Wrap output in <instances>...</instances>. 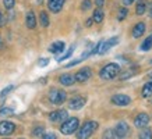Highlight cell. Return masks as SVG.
<instances>
[{
  "mask_svg": "<svg viewBox=\"0 0 152 139\" xmlns=\"http://www.w3.org/2000/svg\"><path fill=\"white\" fill-rule=\"evenodd\" d=\"M63 50H64V42H61V41L53 42L50 46H49V51L53 53V54H60V53H63Z\"/></svg>",
  "mask_w": 152,
  "mask_h": 139,
  "instance_id": "obj_14",
  "label": "cell"
},
{
  "mask_svg": "<svg viewBox=\"0 0 152 139\" xmlns=\"http://www.w3.org/2000/svg\"><path fill=\"white\" fill-rule=\"evenodd\" d=\"M39 20H41L42 27H45V28L49 27V15H48L46 11H42V13L39 14Z\"/></svg>",
  "mask_w": 152,
  "mask_h": 139,
  "instance_id": "obj_22",
  "label": "cell"
},
{
  "mask_svg": "<svg viewBox=\"0 0 152 139\" xmlns=\"http://www.w3.org/2000/svg\"><path fill=\"white\" fill-rule=\"evenodd\" d=\"M135 72H137V70H135V68L126 70V71H123V74L120 75V79H121V81H124V79H127V78H131Z\"/></svg>",
  "mask_w": 152,
  "mask_h": 139,
  "instance_id": "obj_23",
  "label": "cell"
},
{
  "mask_svg": "<svg viewBox=\"0 0 152 139\" xmlns=\"http://www.w3.org/2000/svg\"><path fill=\"white\" fill-rule=\"evenodd\" d=\"M151 97H152V96H151ZM151 103H152V99H151Z\"/></svg>",
  "mask_w": 152,
  "mask_h": 139,
  "instance_id": "obj_43",
  "label": "cell"
},
{
  "mask_svg": "<svg viewBox=\"0 0 152 139\" xmlns=\"http://www.w3.org/2000/svg\"><path fill=\"white\" fill-rule=\"evenodd\" d=\"M149 17L152 18V3H151V6H149Z\"/></svg>",
  "mask_w": 152,
  "mask_h": 139,
  "instance_id": "obj_39",
  "label": "cell"
},
{
  "mask_svg": "<svg viewBox=\"0 0 152 139\" xmlns=\"http://www.w3.org/2000/svg\"><path fill=\"white\" fill-rule=\"evenodd\" d=\"M152 96V81L147 82L142 88V97H151Z\"/></svg>",
  "mask_w": 152,
  "mask_h": 139,
  "instance_id": "obj_20",
  "label": "cell"
},
{
  "mask_svg": "<svg viewBox=\"0 0 152 139\" xmlns=\"http://www.w3.org/2000/svg\"><path fill=\"white\" fill-rule=\"evenodd\" d=\"M103 18H105V14H103V10L102 9H96L95 11H94V15H92L94 22L101 24L102 21H103Z\"/></svg>",
  "mask_w": 152,
  "mask_h": 139,
  "instance_id": "obj_18",
  "label": "cell"
},
{
  "mask_svg": "<svg viewBox=\"0 0 152 139\" xmlns=\"http://www.w3.org/2000/svg\"><path fill=\"white\" fill-rule=\"evenodd\" d=\"M144 32H145V24L144 22L135 24L133 28V38L138 39V38H141L144 35Z\"/></svg>",
  "mask_w": 152,
  "mask_h": 139,
  "instance_id": "obj_17",
  "label": "cell"
},
{
  "mask_svg": "<svg viewBox=\"0 0 152 139\" xmlns=\"http://www.w3.org/2000/svg\"><path fill=\"white\" fill-rule=\"evenodd\" d=\"M20 139H24V138H20Z\"/></svg>",
  "mask_w": 152,
  "mask_h": 139,
  "instance_id": "obj_44",
  "label": "cell"
},
{
  "mask_svg": "<svg viewBox=\"0 0 152 139\" xmlns=\"http://www.w3.org/2000/svg\"><path fill=\"white\" fill-rule=\"evenodd\" d=\"M74 50H75V46H71V47L69 49V50H67V53H66L64 56H61L60 59H57V61H64V60H67L69 57H71V56H73Z\"/></svg>",
  "mask_w": 152,
  "mask_h": 139,
  "instance_id": "obj_28",
  "label": "cell"
},
{
  "mask_svg": "<svg viewBox=\"0 0 152 139\" xmlns=\"http://www.w3.org/2000/svg\"><path fill=\"white\" fill-rule=\"evenodd\" d=\"M148 77H149V79H151V81H152V72H151V74H149V75H148Z\"/></svg>",
  "mask_w": 152,
  "mask_h": 139,
  "instance_id": "obj_41",
  "label": "cell"
},
{
  "mask_svg": "<svg viewBox=\"0 0 152 139\" xmlns=\"http://www.w3.org/2000/svg\"><path fill=\"white\" fill-rule=\"evenodd\" d=\"M25 24H27L28 29H35V27H37V17H35V13H34V11H28L27 13Z\"/></svg>",
  "mask_w": 152,
  "mask_h": 139,
  "instance_id": "obj_15",
  "label": "cell"
},
{
  "mask_svg": "<svg viewBox=\"0 0 152 139\" xmlns=\"http://www.w3.org/2000/svg\"><path fill=\"white\" fill-rule=\"evenodd\" d=\"M15 131V124L10 121H1L0 122V135L1 136H10Z\"/></svg>",
  "mask_w": 152,
  "mask_h": 139,
  "instance_id": "obj_9",
  "label": "cell"
},
{
  "mask_svg": "<svg viewBox=\"0 0 152 139\" xmlns=\"http://www.w3.org/2000/svg\"><path fill=\"white\" fill-rule=\"evenodd\" d=\"M98 128V122L96 121H85L81 128L77 130V138L78 139H88L91 135L96 131Z\"/></svg>",
  "mask_w": 152,
  "mask_h": 139,
  "instance_id": "obj_2",
  "label": "cell"
},
{
  "mask_svg": "<svg viewBox=\"0 0 152 139\" xmlns=\"http://www.w3.org/2000/svg\"><path fill=\"white\" fill-rule=\"evenodd\" d=\"M91 7H92V3H91V0H84L83 3H81V9H83L84 11L89 10Z\"/></svg>",
  "mask_w": 152,
  "mask_h": 139,
  "instance_id": "obj_30",
  "label": "cell"
},
{
  "mask_svg": "<svg viewBox=\"0 0 152 139\" xmlns=\"http://www.w3.org/2000/svg\"><path fill=\"white\" fill-rule=\"evenodd\" d=\"M64 1L66 0H48V7H49L52 13L57 14L61 11L63 6H64Z\"/></svg>",
  "mask_w": 152,
  "mask_h": 139,
  "instance_id": "obj_13",
  "label": "cell"
},
{
  "mask_svg": "<svg viewBox=\"0 0 152 139\" xmlns=\"http://www.w3.org/2000/svg\"><path fill=\"white\" fill-rule=\"evenodd\" d=\"M3 47V42H1V38H0V49Z\"/></svg>",
  "mask_w": 152,
  "mask_h": 139,
  "instance_id": "obj_40",
  "label": "cell"
},
{
  "mask_svg": "<svg viewBox=\"0 0 152 139\" xmlns=\"http://www.w3.org/2000/svg\"><path fill=\"white\" fill-rule=\"evenodd\" d=\"M121 1H123V4H124V6H131L135 0H121Z\"/></svg>",
  "mask_w": 152,
  "mask_h": 139,
  "instance_id": "obj_36",
  "label": "cell"
},
{
  "mask_svg": "<svg viewBox=\"0 0 152 139\" xmlns=\"http://www.w3.org/2000/svg\"><path fill=\"white\" fill-rule=\"evenodd\" d=\"M149 64H151V65H152V60H151V61H149Z\"/></svg>",
  "mask_w": 152,
  "mask_h": 139,
  "instance_id": "obj_42",
  "label": "cell"
},
{
  "mask_svg": "<svg viewBox=\"0 0 152 139\" xmlns=\"http://www.w3.org/2000/svg\"><path fill=\"white\" fill-rule=\"evenodd\" d=\"M59 82L61 85H64V86H71L75 82V77L73 74H63V75H60Z\"/></svg>",
  "mask_w": 152,
  "mask_h": 139,
  "instance_id": "obj_16",
  "label": "cell"
},
{
  "mask_svg": "<svg viewBox=\"0 0 152 139\" xmlns=\"http://www.w3.org/2000/svg\"><path fill=\"white\" fill-rule=\"evenodd\" d=\"M14 89H15V86H14V85H9L7 88H4L1 92H0V97H1V99H6V96H7L10 92H13Z\"/></svg>",
  "mask_w": 152,
  "mask_h": 139,
  "instance_id": "obj_26",
  "label": "cell"
},
{
  "mask_svg": "<svg viewBox=\"0 0 152 139\" xmlns=\"http://www.w3.org/2000/svg\"><path fill=\"white\" fill-rule=\"evenodd\" d=\"M92 24H94V20H92V18H88L87 22H85V25H87V27H91Z\"/></svg>",
  "mask_w": 152,
  "mask_h": 139,
  "instance_id": "obj_38",
  "label": "cell"
},
{
  "mask_svg": "<svg viewBox=\"0 0 152 139\" xmlns=\"http://www.w3.org/2000/svg\"><path fill=\"white\" fill-rule=\"evenodd\" d=\"M69 118V113L64 109H60V110L52 111L49 114V120L53 121V122H60V121H64Z\"/></svg>",
  "mask_w": 152,
  "mask_h": 139,
  "instance_id": "obj_6",
  "label": "cell"
},
{
  "mask_svg": "<svg viewBox=\"0 0 152 139\" xmlns=\"http://www.w3.org/2000/svg\"><path fill=\"white\" fill-rule=\"evenodd\" d=\"M112 103L116 106H127L131 103V97L127 95H123V93H119V95L112 96Z\"/></svg>",
  "mask_w": 152,
  "mask_h": 139,
  "instance_id": "obj_10",
  "label": "cell"
},
{
  "mask_svg": "<svg viewBox=\"0 0 152 139\" xmlns=\"http://www.w3.org/2000/svg\"><path fill=\"white\" fill-rule=\"evenodd\" d=\"M142 51H148V50H151L152 49V35L151 36H148L145 41L141 43V47H140Z\"/></svg>",
  "mask_w": 152,
  "mask_h": 139,
  "instance_id": "obj_21",
  "label": "cell"
},
{
  "mask_svg": "<svg viewBox=\"0 0 152 139\" xmlns=\"http://www.w3.org/2000/svg\"><path fill=\"white\" fill-rule=\"evenodd\" d=\"M74 77H75V81H77V82H81V83L87 82L88 79L92 77V70L89 68V67H84V68L80 70Z\"/></svg>",
  "mask_w": 152,
  "mask_h": 139,
  "instance_id": "obj_7",
  "label": "cell"
},
{
  "mask_svg": "<svg viewBox=\"0 0 152 139\" xmlns=\"http://www.w3.org/2000/svg\"><path fill=\"white\" fill-rule=\"evenodd\" d=\"M103 139H116L113 130H107V131H106L105 134H103Z\"/></svg>",
  "mask_w": 152,
  "mask_h": 139,
  "instance_id": "obj_31",
  "label": "cell"
},
{
  "mask_svg": "<svg viewBox=\"0 0 152 139\" xmlns=\"http://www.w3.org/2000/svg\"><path fill=\"white\" fill-rule=\"evenodd\" d=\"M6 25V15L1 13V10H0V28L4 27Z\"/></svg>",
  "mask_w": 152,
  "mask_h": 139,
  "instance_id": "obj_35",
  "label": "cell"
},
{
  "mask_svg": "<svg viewBox=\"0 0 152 139\" xmlns=\"http://www.w3.org/2000/svg\"><path fill=\"white\" fill-rule=\"evenodd\" d=\"M85 103H87V99L84 96H74L73 99L69 100V109H71V110H80V109H83L85 106Z\"/></svg>",
  "mask_w": 152,
  "mask_h": 139,
  "instance_id": "obj_8",
  "label": "cell"
},
{
  "mask_svg": "<svg viewBox=\"0 0 152 139\" xmlns=\"http://www.w3.org/2000/svg\"><path fill=\"white\" fill-rule=\"evenodd\" d=\"M78 125H80V121L77 117L67 118V120H64V122L61 124V127H60V132L63 135H71L78 130Z\"/></svg>",
  "mask_w": 152,
  "mask_h": 139,
  "instance_id": "obj_3",
  "label": "cell"
},
{
  "mask_svg": "<svg viewBox=\"0 0 152 139\" xmlns=\"http://www.w3.org/2000/svg\"><path fill=\"white\" fill-rule=\"evenodd\" d=\"M119 43V38H110V39H107V41H103L102 42V46H101V50H99V54H105L106 51H109L113 46H116Z\"/></svg>",
  "mask_w": 152,
  "mask_h": 139,
  "instance_id": "obj_11",
  "label": "cell"
},
{
  "mask_svg": "<svg viewBox=\"0 0 152 139\" xmlns=\"http://www.w3.org/2000/svg\"><path fill=\"white\" fill-rule=\"evenodd\" d=\"M120 72V65L116 64V63H109L106 64L103 68L99 71V77L105 81H110V79L116 78Z\"/></svg>",
  "mask_w": 152,
  "mask_h": 139,
  "instance_id": "obj_1",
  "label": "cell"
},
{
  "mask_svg": "<svg viewBox=\"0 0 152 139\" xmlns=\"http://www.w3.org/2000/svg\"><path fill=\"white\" fill-rule=\"evenodd\" d=\"M148 122H149V116H148L147 113H140L138 116L134 118V124L137 128H144V127H147Z\"/></svg>",
  "mask_w": 152,
  "mask_h": 139,
  "instance_id": "obj_12",
  "label": "cell"
},
{
  "mask_svg": "<svg viewBox=\"0 0 152 139\" xmlns=\"http://www.w3.org/2000/svg\"><path fill=\"white\" fill-rule=\"evenodd\" d=\"M49 100L56 106H60L67 100V93L64 90H61V89H52L49 92Z\"/></svg>",
  "mask_w": 152,
  "mask_h": 139,
  "instance_id": "obj_4",
  "label": "cell"
},
{
  "mask_svg": "<svg viewBox=\"0 0 152 139\" xmlns=\"http://www.w3.org/2000/svg\"><path fill=\"white\" fill-rule=\"evenodd\" d=\"M138 138H140V139H152V130H151V128H147V127H144L142 131H140Z\"/></svg>",
  "mask_w": 152,
  "mask_h": 139,
  "instance_id": "obj_19",
  "label": "cell"
},
{
  "mask_svg": "<svg viewBox=\"0 0 152 139\" xmlns=\"http://www.w3.org/2000/svg\"><path fill=\"white\" fill-rule=\"evenodd\" d=\"M145 10H147L145 3H144V1H140L138 4H137V10H135V13H137V15H142V14L145 13Z\"/></svg>",
  "mask_w": 152,
  "mask_h": 139,
  "instance_id": "obj_27",
  "label": "cell"
},
{
  "mask_svg": "<svg viewBox=\"0 0 152 139\" xmlns=\"http://www.w3.org/2000/svg\"><path fill=\"white\" fill-rule=\"evenodd\" d=\"M42 134H43V127L39 125V127H35V128H34V131H32L34 136H41Z\"/></svg>",
  "mask_w": 152,
  "mask_h": 139,
  "instance_id": "obj_32",
  "label": "cell"
},
{
  "mask_svg": "<svg viewBox=\"0 0 152 139\" xmlns=\"http://www.w3.org/2000/svg\"><path fill=\"white\" fill-rule=\"evenodd\" d=\"M127 15H129V9L121 7V9L119 10V14H117V20H119V21H123V20H124Z\"/></svg>",
  "mask_w": 152,
  "mask_h": 139,
  "instance_id": "obj_24",
  "label": "cell"
},
{
  "mask_svg": "<svg viewBox=\"0 0 152 139\" xmlns=\"http://www.w3.org/2000/svg\"><path fill=\"white\" fill-rule=\"evenodd\" d=\"M103 3H105V0H96V6H98V9H102V6H103Z\"/></svg>",
  "mask_w": 152,
  "mask_h": 139,
  "instance_id": "obj_37",
  "label": "cell"
},
{
  "mask_svg": "<svg viewBox=\"0 0 152 139\" xmlns=\"http://www.w3.org/2000/svg\"><path fill=\"white\" fill-rule=\"evenodd\" d=\"M42 139H57L55 132H45L42 134Z\"/></svg>",
  "mask_w": 152,
  "mask_h": 139,
  "instance_id": "obj_33",
  "label": "cell"
},
{
  "mask_svg": "<svg viewBox=\"0 0 152 139\" xmlns=\"http://www.w3.org/2000/svg\"><path fill=\"white\" fill-rule=\"evenodd\" d=\"M3 4L7 10H13L14 4H15V0H3Z\"/></svg>",
  "mask_w": 152,
  "mask_h": 139,
  "instance_id": "obj_29",
  "label": "cell"
},
{
  "mask_svg": "<svg viewBox=\"0 0 152 139\" xmlns=\"http://www.w3.org/2000/svg\"><path fill=\"white\" fill-rule=\"evenodd\" d=\"M38 64H39V67H46L49 64V59H39Z\"/></svg>",
  "mask_w": 152,
  "mask_h": 139,
  "instance_id": "obj_34",
  "label": "cell"
},
{
  "mask_svg": "<svg viewBox=\"0 0 152 139\" xmlns=\"http://www.w3.org/2000/svg\"><path fill=\"white\" fill-rule=\"evenodd\" d=\"M14 113V110L11 107H1L0 109V117H7V116H11Z\"/></svg>",
  "mask_w": 152,
  "mask_h": 139,
  "instance_id": "obj_25",
  "label": "cell"
},
{
  "mask_svg": "<svg viewBox=\"0 0 152 139\" xmlns=\"http://www.w3.org/2000/svg\"><path fill=\"white\" fill-rule=\"evenodd\" d=\"M113 132H115L116 139H124L126 136L130 134V127L126 121H119V122L116 124Z\"/></svg>",
  "mask_w": 152,
  "mask_h": 139,
  "instance_id": "obj_5",
  "label": "cell"
}]
</instances>
